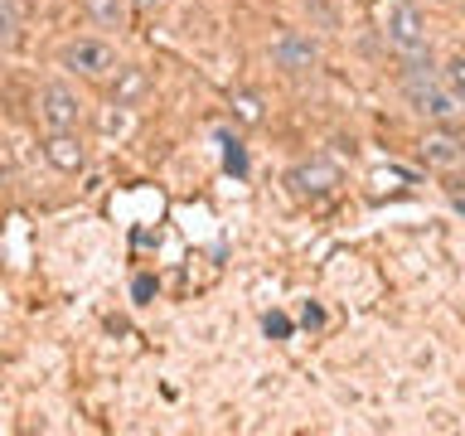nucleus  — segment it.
I'll use <instances>...</instances> for the list:
<instances>
[{
	"mask_svg": "<svg viewBox=\"0 0 465 436\" xmlns=\"http://www.w3.org/2000/svg\"><path fill=\"white\" fill-rule=\"evenodd\" d=\"M383 35L398 54H421L427 49V20H421V10L412 5V0H388Z\"/></svg>",
	"mask_w": 465,
	"mask_h": 436,
	"instance_id": "nucleus-1",
	"label": "nucleus"
},
{
	"mask_svg": "<svg viewBox=\"0 0 465 436\" xmlns=\"http://www.w3.org/2000/svg\"><path fill=\"white\" fill-rule=\"evenodd\" d=\"M64 68L83 73V78H102V73L116 68V49L107 39H73L64 44Z\"/></svg>",
	"mask_w": 465,
	"mask_h": 436,
	"instance_id": "nucleus-2",
	"label": "nucleus"
},
{
	"mask_svg": "<svg viewBox=\"0 0 465 436\" xmlns=\"http://www.w3.org/2000/svg\"><path fill=\"white\" fill-rule=\"evenodd\" d=\"M78 116H83V102L64 83H49L39 93V122L49 131H78Z\"/></svg>",
	"mask_w": 465,
	"mask_h": 436,
	"instance_id": "nucleus-3",
	"label": "nucleus"
},
{
	"mask_svg": "<svg viewBox=\"0 0 465 436\" xmlns=\"http://www.w3.org/2000/svg\"><path fill=\"white\" fill-rule=\"evenodd\" d=\"M286 184H291V194H296V199H325L330 189L340 184V170H334L330 160H311V165L291 170Z\"/></svg>",
	"mask_w": 465,
	"mask_h": 436,
	"instance_id": "nucleus-4",
	"label": "nucleus"
},
{
	"mask_svg": "<svg viewBox=\"0 0 465 436\" xmlns=\"http://www.w3.org/2000/svg\"><path fill=\"white\" fill-rule=\"evenodd\" d=\"M44 155H49V165H58L64 174H78L87 165V145L73 136V131H49V136H44Z\"/></svg>",
	"mask_w": 465,
	"mask_h": 436,
	"instance_id": "nucleus-5",
	"label": "nucleus"
},
{
	"mask_svg": "<svg viewBox=\"0 0 465 436\" xmlns=\"http://www.w3.org/2000/svg\"><path fill=\"white\" fill-rule=\"evenodd\" d=\"M315 58H320L315 39H301V35H282V39H276V64L291 68V73H296V68H311Z\"/></svg>",
	"mask_w": 465,
	"mask_h": 436,
	"instance_id": "nucleus-6",
	"label": "nucleus"
},
{
	"mask_svg": "<svg viewBox=\"0 0 465 436\" xmlns=\"http://www.w3.org/2000/svg\"><path fill=\"white\" fill-rule=\"evenodd\" d=\"M141 93H145V73H141V68H122V64H116V87H112V102H116V107L136 102Z\"/></svg>",
	"mask_w": 465,
	"mask_h": 436,
	"instance_id": "nucleus-7",
	"label": "nucleus"
},
{
	"mask_svg": "<svg viewBox=\"0 0 465 436\" xmlns=\"http://www.w3.org/2000/svg\"><path fill=\"white\" fill-rule=\"evenodd\" d=\"M421 155H427L431 165H456V160H460V141L456 136H427V141H421Z\"/></svg>",
	"mask_w": 465,
	"mask_h": 436,
	"instance_id": "nucleus-8",
	"label": "nucleus"
},
{
	"mask_svg": "<svg viewBox=\"0 0 465 436\" xmlns=\"http://www.w3.org/2000/svg\"><path fill=\"white\" fill-rule=\"evenodd\" d=\"M87 10H93V20H102V25H122V0H83Z\"/></svg>",
	"mask_w": 465,
	"mask_h": 436,
	"instance_id": "nucleus-9",
	"label": "nucleus"
},
{
	"mask_svg": "<svg viewBox=\"0 0 465 436\" xmlns=\"http://www.w3.org/2000/svg\"><path fill=\"white\" fill-rule=\"evenodd\" d=\"M441 83H446L450 93H456V97L465 102V54H460V58H450V64H446V73H441Z\"/></svg>",
	"mask_w": 465,
	"mask_h": 436,
	"instance_id": "nucleus-10",
	"label": "nucleus"
},
{
	"mask_svg": "<svg viewBox=\"0 0 465 436\" xmlns=\"http://www.w3.org/2000/svg\"><path fill=\"white\" fill-rule=\"evenodd\" d=\"M15 29H20V10H15V0H0V44H10Z\"/></svg>",
	"mask_w": 465,
	"mask_h": 436,
	"instance_id": "nucleus-11",
	"label": "nucleus"
},
{
	"mask_svg": "<svg viewBox=\"0 0 465 436\" xmlns=\"http://www.w3.org/2000/svg\"><path fill=\"white\" fill-rule=\"evenodd\" d=\"M223 165H228L232 174H247V155H242V145H238V141H228V136H223Z\"/></svg>",
	"mask_w": 465,
	"mask_h": 436,
	"instance_id": "nucleus-12",
	"label": "nucleus"
},
{
	"mask_svg": "<svg viewBox=\"0 0 465 436\" xmlns=\"http://www.w3.org/2000/svg\"><path fill=\"white\" fill-rule=\"evenodd\" d=\"M262 330H267L272 340H291V320H286L282 311H272L267 320H262Z\"/></svg>",
	"mask_w": 465,
	"mask_h": 436,
	"instance_id": "nucleus-13",
	"label": "nucleus"
},
{
	"mask_svg": "<svg viewBox=\"0 0 465 436\" xmlns=\"http://www.w3.org/2000/svg\"><path fill=\"white\" fill-rule=\"evenodd\" d=\"M301 320H305V325H325V311H320V305H305Z\"/></svg>",
	"mask_w": 465,
	"mask_h": 436,
	"instance_id": "nucleus-14",
	"label": "nucleus"
},
{
	"mask_svg": "<svg viewBox=\"0 0 465 436\" xmlns=\"http://www.w3.org/2000/svg\"><path fill=\"white\" fill-rule=\"evenodd\" d=\"M151 291H155V282H151V276H136V301H145Z\"/></svg>",
	"mask_w": 465,
	"mask_h": 436,
	"instance_id": "nucleus-15",
	"label": "nucleus"
},
{
	"mask_svg": "<svg viewBox=\"0 0 465 436\" xmlns=\"http://www.w3.org/2000/svg\"><path fill=\"white\" fill-rule=\"evenodd\" d=\"M131 5H136V10H160L165 0H131Z\"/></svg>",
	"mask_w": 465,
	"mask_h": 436,
	"instance_id": "nucleus-16",
	"label": "nucleus"
}]
</instances>
